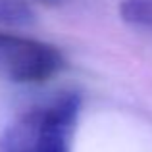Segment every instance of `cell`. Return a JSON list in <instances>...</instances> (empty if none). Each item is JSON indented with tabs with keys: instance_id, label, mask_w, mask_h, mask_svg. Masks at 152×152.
Listing matches in <instances>:
<instances>
[{
	"instance_id": "obj_4",
	"label": "cell",
	"mask_w": 152,
	"mask_h": 152,
	"mask_svg": "<svg viewBox=\"0 0 152 152\" xmlns=\"http://www.w3.org/2000/svg\"><path fill=\"white\" fill-rule=\"evenodd\" d=\"M33 10L23 0H0V23L2 25H29Z\"/></svg>"
},
{
	"instance_id": "obj_2",
	"label": "cell",
	"mask_w": 152,
	"mask_h": 152,
	"mask_svg": "<svg viewBox=\"0 0 152 152\" xmlns=\"http://www.w3.org/2000/svg\"><path fill=\"white\" fill-rule=\"evenodd\" d=\"M66 67L58 46L39 39L0 31V77L12 83H45Z\"/></svg>"
},
{
	"instance_id": "obj_5",
	"label": "cell",
	"mask_w": 152,
	"mask_h": 152,
	"mask_svg": "<svg viewBox=\"0 0 152 152\" xmlns=\"http://www.w3.org/2000/svg\"><path fill=\"white\" fill-rule=\"evenodd\" d=\"M41 2H48V4H52V2H62V0H41Z\"/></svg>"
},
{
	"instance_id": "obj_3",
	"label": "cell",
	"mask_w": 152,
	"mask_h": 152,
	"mask_svg": "<svg viewBox=\"0 0 152 152\" xmlns=\"http://www.w3.org/2000/svg\"><path fill=\"white\" fill-rule=\"evenodd\" d=\"M119 14L129 25L152 31V0H121Z\"/></svg>"
},
{
	"instance_id": "obj_1",
	"label": "cell",
	"mask_w": 152,
	"mask_h": 152,
	"mask_svg": "<svg viewBox=\"0 0 152 152\" xmlns=\"http://www.w3.org/2000/svg\"><path fill=\"white\" fill-rule=\"evenodd\" d=\"M81 98L66 93L18 118L0 137V152H69Z\"/></svg>"
}]
</instances>
